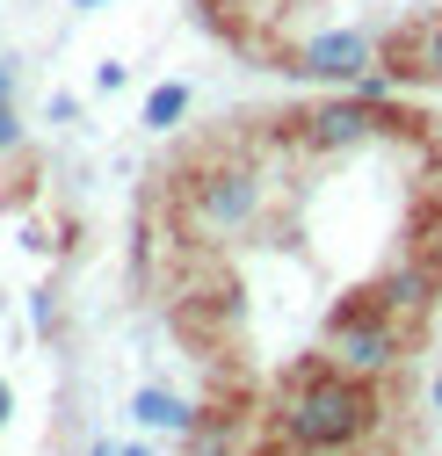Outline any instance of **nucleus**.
Returning a JSON list of instances; mask_svg holds the SVG:
<instances>
[{"label":"nucleus","mask_w":442,"mask_h":456,"mask_svg":"<svg viewBox=\"0 0 442 456\" xmlns=\"http://www.w3.org/2000/svg\"><path fill=\"white\" fill-rule=\"evenodd\" d=\"M384 428V398L370 377H348L334 362H319L312 377L291 384L283 398V442L298 456H341V449H363L370 435Z\"/></svg>","instance_id":"nucleus-1"},{"label":"nucleus","mask_w":442,"mask_h":456,"mask_svg":"<svg viewBox=\"0 0 442 456\" xmlns=\"http://www.w3.org/2000/svg\"><path fill=\"white\" fill-rule=\"evenodd\" d=\"M326 362L334 370H348V377H384L399 362V319L384 312L370 290L363 297H348V305H334V319H326Z\"/></svg>","instance_id":"nucleus-2"},{"label":"nucleus","mask_w":442,"mask_h":456,"mask_svg":"<svg viewBox=\"0 0 442 456\" xmlns=\"http://www.w3.org/2000/svg\"><path fill=\"white\" fill-rule=\"evenodd\" d=\"M399 131V109H377V102H356V94H334L298 117V145L305 152H363L370 138Z\"/></svg>","instance_id":"nucleus-3"},{"label":"nucleus","mask_w":442,"mask_h":456,"mask_svg":"<svg viewBox=\"0 0 442 456\" xmlns=\"http://www.w3.org/2000/svg\"><path fill=\"white\" fill-rule=\"evenodd\" d=\"M377 59H384V51H377V29H312L305 44H291L283 73H298V80H326V87H356Z\"/></svg>","instance_id":"nucleus-4"},{"label":"nucleus","mask_w":442,"mask_h":456,"mask_svg":"<svg viewBox=\"0 0 442 456\" xmlns=\"http://www.w3.org/2000/svg\"><path fill=\"white\" fill-rule=\"evenodd\" d=\"M196 224L210 240H240V232H254V217H261V175L254 167H217V175H203L196 182Z\"/></svg>","instance_id":"nucleus-5"},{"label":"nucleus","mask_w":442,"mask_h":456,"mask_svg":"<svg viewBox=\"0 0 442 456\" xmlns=\"http://www.w3.org/2000/svg\"><path fill=\"white\" fill-rule=\"evenodd\" d=\"M370 297H377L384 312H392L399 326H406V319L421 326V319L435 312V297H442V254H435V261H413V254H399L392 268H384V275L370 282Z\"/></svg>","instance_id":"nucleus-6"},{"label":"nucleus","mask_w":442,"mask_h":456,"mask_svg":"<svg viewBox=\"0 0 442 456\" xmlns=\"http://www.w3.org/2000/svg\"><path fill=\"white\" fill-rule=\"evenodd\" d=\"M377 66H392L399 73V87H442V15H428V22H413L392 51H384Z\"/></svg>","instance_id":"nucleus-7"},{"label":"nucleus","mask_w":442,"mask_h":456,"mask_svg":"<svg viewBox=\"0 0 442 456\" xmlns=\"http://www.w3.org/2000/svg\"><path fill=\"white\" fill-rule=\"evenodd\" d=\"M131 420L152 428V435H196V406H189L182 391H160V384H145L131 398Z\"/></svg>","instance_id":"nucleus-8"},{"label":"nucleus","mask_w":442,"mask_h":456,"mask_svg":"<svg viewBox=\"0 0 442 456\" xmlns=\"http://www.w3.org/2000/svg\"><path fill=\"white\" fill-rule=\"evenodd\" d=\"M182 117H189V80H160V87L145 94V117H138V124H145V131H175Z\"/></svg>","instance_id":"nucleus-9"},{"label":"nucleus","mask_w":442,"mask_h":456,"mask_svg":"<svg viewBox=\"0 0 442 456\" xmlns=\"http://www.w3.org/2000/svg\"><path fill=\"white\" fill-rule=\"evenodd\" d=\"M22 145V117H15V94H0V152Z\"/></svg>","instance_id":"nucleus-10"},{"label":"nucleus","mask_w":442,"mask_h":456,"mask_svg":"<svg viewBox=\"0 0 442 456\" xmlns=\"http://www.w3.org/2000/svg\"><path fill=\"white\" fill-rule=\"evenodd\" d=\"M94 87H102V94H117V87H124V66H117V59H102V66H94Z\"/></svg>","instance_id":"nucleus-11"},{"label":"nucleus","mask_w":442,"mask_h":456,"mask_svg":"<svg viewBox=\"0 0 442 456\" xmlns=\"http://www.w3.org/2000/svg\"><path fill=\"white\" fill-rule=\"evenodd\" d=\"M0 94H15V66L8 59H0Z\"/></svg>","instance_id":"nucleus-12"},{"label":"nucleus","mask_w":442,"mask_h":456,"mask_svg":"<svg viewBox=\"0 0 442 456\" xmlns=\"http://www.w3.org/2000/svg\"><path fill=\"white\" fill-rule=\"evenodd\" d=\"M8 413H15V391H8V384H0V420H8Z\"/></svg>","instance_id":"nucleus-13"},{"label":"nucleus","mask_w":442,"mask_h":456,"mask_svg":"<svg viewBox=\"0 0 442 456\" xmlns=\"http://www.w3.org/2000/svg\"><path fill=\"white\" fill-rule=\"evenodd\" d=\"M117 456H152V449H145V442H124V449H117Z\"/></svg>","instance_id":"nucleus-14"},{"label":"nucleus","mask_w":442,"mask_h":456,"mask_svg":"<svg viewBox=\"0 0 442 456\" xmlns=\"http://www.w3.org/2000/svg\"><path fill=\"white\" fill-rule=\"evenodd\" d=\"M73 8H80V15H94V8H109V0H73Z\"/></svg>","instance_id":"nucleus-15"},{"label":"nucleus","mask_w":442,"mask_h":456,"mask_svg":"<svg viewBox=\"0 0 442 456\" xmlns=\"http://www.w3.org/2000/svg\"><path fill=\"white\" fill-rule=\"evenodd\" d=\"M87 456H117V449H109V442H94V449H87Z\"/></svg>","instance_id":"nucleus-16"},{"label":"nucleus","mask_w":442,"mask_h":456,"mask_svg":"<svg viewBox=\"0 0 442 456\" xmlns=\"http://www.w3.org/2000/svg\"><path fill=\"white\" fill-rule=\"evenodd\" d=\"M435 413H442V377H435Z\"/></svg>","instance_id":"nucleus-17"}]
</instances>
